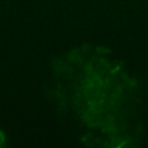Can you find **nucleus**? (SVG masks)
I'll return each mask as SVG.
<instances>
[{
    "label": "nucleus",
    "mask_w": 148,
    "mask_h": 148,
    "mask_svg": "<svg viewBox=\"0 0 148 148\" xmlns=\"http://www.w3.org/2000/svg\"><path fill=\"white\" fill-rule=\"evenodd\" d=\"M5 140H6L5 134H3V132L0 130V147H2V146L5 145Z\"/></svg>",
    "instance_id": "f257e3e1"
}]
</instances>
